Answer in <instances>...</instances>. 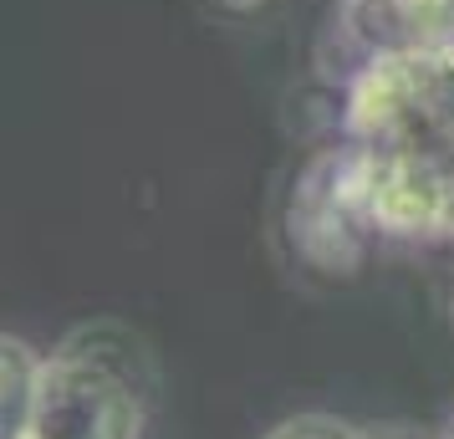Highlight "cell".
I'll return each mask as SVG.
<instances>
[{
  "label": "cell",
  "mask_w": 454,
  "mask_h": 439,
  "mask_svg": "<svg viewBox=\"0 0 454 439\" xmlns=\"http://www.w3.org/2000/svg\"><path fill=\"white\" fill-rule=\"evenodd\" d=\"M153 388V357L128 327H77L42 363L21 439H138Z\"/></svg>",
  "instance_id": "obj_1"
},
{
  "label": "cell",
  "mask_w": 454,
  "mask_h": 439,
  "mask_svg": "<svg viewBox=\"0 0 454 439\" xmlns=\"http://www.w3.org/2000/svg\"><path fill=\"white\" fill-rule=\"evenodd\" d=\"M372 225L388 235H450L454 174L409 148H372Z\"/></svg>",
  "instance_id": "obj_2"
},
{
  "label": "cell",
  "mask_w": 454,
  "mask_h": 439,
  "mask_svg": "<svg viewBox=\"0 0 454 439\" xmlns=\"http://www.w3.org/2000/svg\"><path fill=\"white\" fill-rule=\"evenodd\" d=\"M42 363L21 337H0V368H5V439L26 435V419H31V398H36V378H42Z\"/></svg>",
  "instance_id": "obj_3"
},
{
  "label": "cell",
  "mask_w": 454,
  "mask_h": 439,
  "mask_svg": "<svg viewBox=\"0 0 454 439\" xmlns=\"http://www.w3.org/2000/svg\"><path fill=\"white\" fill-rule=\"evenodd\" d=\"M266 439H363L357 429L337 424V419H322V414H307V419H291L281 429H270Z\"/></svg>",
  "instance_id": "obj_4"
},
{
  "label": "cell",
  "mask_w": 454,
  "mask_h": 439,
  "mask_svg": "<svg viewBox=\"0 0 454 439\" xmlns=\"http://www.w3.org/2000/svg\"><path fill=\"white\" fill-rule=\"evenodd\" d=\"M209 11H220V16H230V21H250V16H261L270 0H205Z\"/></svg>",
  "instance_id": "obj_5"
}]
</instances>
